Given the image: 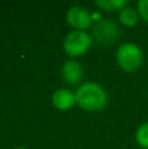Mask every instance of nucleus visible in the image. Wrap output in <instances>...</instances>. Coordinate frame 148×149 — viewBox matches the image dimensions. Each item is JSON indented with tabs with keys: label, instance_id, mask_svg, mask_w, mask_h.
I'll return each mask as SVG.
<instances>
[{
	"label": "nucleus",
	"instance_id": "nucleus-4",
	"mask_svg": "<svg viewBox=\"0 0 148 149\" xmlns=\"http://www.w3.org/2000/svg\"><path fill=\"white\" fill-rule=\"evenodd\" d=\"M119 26L109 18H102L92 26V39L97 45L108 46L119 38Z\"/></svg>",
	"mask_w": 148,
	"mask_h": 149
},
{
	"label": "nucleus",
	"instance_id": "nucleus-5",
	"mask_svg": "<svg viewBox=\"0 0 148 149\" xmlns=\"http://www.w3.org/2000/svg\"><path fill=\"white\" fill-rule=\"evenodd\" d=\"M66 20H67L68 25L72 28V30H80L85 31L92 26V13L89 12L87 8L81 7V5H73L67 10L66 15Z\"/></svg>",
	"mask_w": 148,
	"mask_h": 149
},
{
	"label": "nucleus",
	"instance_id": "nucleus-12",
	"mask_svg": "<svg viewBox=\"0 0 148 149\" xmlns=\"http://www.w3.org/2000/svg\"><path fill=\"white\" fill-rule=\"evenodd\" d=\"M15 149H28V148H25V147H17V148H15Z\"/></svg>",
	"mask_w": 148,
	"mask_h": 149
},
{
	"label": "nucleus",
	"instance_id": "nucleus-6",
	"mask_svg": "<svg viewBox=\"0 0 148 149\" xmlns=\"http://www.w3.org/2000/svg\"><path fill=\"white\" fill-rule=\"evenodd\" d=\"M60 73H62L63 81H64L66 84L73 86V85L81 84L83 76H84V68L77 60L68 59L62 64Z\"/></svg>",
	"mask_w": 148,
	"mask_h": 149
},
{
	"label": "nucleus",
	"instance_id": "nucleus-7",
	"mask_svg": "<svg viewBox=\"0 0 148 149\" xmlns=\"http://www.w3.org/2000/svg\"><path fill=\"white\" fill-rule=\"evenodd\" d=\"M51 102H52V106L55 109H58V110H62V111L70 110V109H72L76 105L75 92H72L68 88H60V89L55 90L52 93Z\"/></svg>",
	"mask_w": 148,
	"mask_h": 149
},
{
	"label": "nucleus",
	"instance_id": "nucleus-11",
	"mask_svg": "<svg viewBox=\"0 0 148 149\" xmlns=\"http://www.w3.org/2000/svg\"><path fill=\"white\" fill-rule=\"evenodd\" d=\"M136 10L139 13V17L148 22V0H139L136 3Z\"/></svg>",
	"mask_w": 148,
	"mask_h": 149
},
{
	"label": "nucleus",
	"instance_id": "nucleus-8",
	"mask_svg": "<svg viewBox=\"0 0 148 149\" xmlns=\"http://www.w3.org/2000/svg\"><path fill=\"white\" fill-rule=\"evenodd\" d=\"M118 20L126 28H134L139 21V13L136 10V8L126 5L125 8L118 12Z\"/></svg>",
	"mask_w": 148,
	"mask_h": 149
},
{
	"label": "nucleus",
	"instance_id": "nucleus-3",
	"mask_svg": "<svg viewBox=\"0 0 148 149\" xmlns=\"http://www.w3.org/2000/svg\"><path fill=\"white\" fill-rule=\"evenodd\" d=\"M91 46L92 37L87 31L72 30L64 37V41H63V50L72 59L87 54Z\"/></svg>",
	"mask_w": 148,
	"mask_h": 149
},
{
	"label": "nucleus",
	"instance_id": "nucleus-9",
	"mask_svg": "<svg viewBox=\"0 0 148 149\" xmlns=\"http://www.w3.org/2000/svg\"><path fill=\"white\" fill-rule=\"evenodd\" d=\"M94 5L104 12H114V10L119 12L122 8L127 5V1L126 0H97L94 1Z\"/></svg>",
	"mask_w": 148,
	"mask_h": 149
},
{
	"label": "nucleus",
	"instance_id": "nucleus-10",
	"mask_svg": "<svg viewBox=\"0 0 148 149\" xmlns=\"http://www.w3.org/2000/svg\"><path fill=\"white\" fill-rule=\"evenodd\" d=\"M135 140L139 147L148 149V122H144L138 127L135 132Z\"/></svg>",
	"mask_w": 148,
	"mask_h": 149
},
{
	"label": "nucleus",
	"instance_id": "nucleus-1",
	"mask_svg": "<svg viewBox=\"0 0 148 149\" xmlns=\"http://www.w3.org/2000/svg\"><path fill=\"white\" fill-rule=\"evenodd\" d=\"M75 95L76 105L85 111H101L108 105V93L98 82H83L77 86Z\"/></svg>",
	"mask_w": 148,
	"mask_h": 149
},
{
	"label": "nucleus",
	"instance_id": "nucleus-2",
	"mask_svg": "<svg viewBox=\"0 0 148 149\" xmlns=\"http://www.w3.org/2000/svg\"><path fill=\"white\" fill-rule=\"evenodd\" d=\"M143 51L134 42H125L119 45L115 52V60L121 70L125 72H134L139 70L143 63Z\"/></svg>",
	"mask_w": 148,
	"mask_h": 149
}]
</instances>
